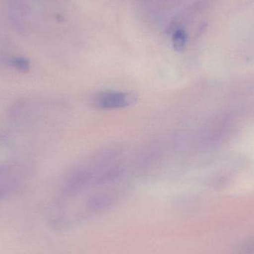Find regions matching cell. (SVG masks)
Instances as JSON below:
<instances>
[{"label": "cell", "instance_id": "cell-2", "mask_svg": "<svg viewBox=\"0 0 254 254\" xmlns=\"http://www.w3.org/2000/svg\"><path fill=\"white\" fill-rule=\"evenodd\" d=\"M137 100V95L133 92H105L98 94L94 98L93 103L98 108L110 110L128 107Z\"/></svg>", "mask_w": 254, "mask_h": 254}, {"label": "cell", "instance_id": "cell-5", "mask_svg": "<svg viewBox=\"0 0 254 254\" xmlns=\"http://www.w3.org/2000/svg\"><path fill=\"white\" fill-rule=\"evenodd\" d=\"M243 253L246 254H254V240H250L247 243L245 244L243 249Z\"/></svg>", "mask_w": 254, "mask_h": 254}, {"label": "cell", "instance_id": "cell-1", "mask_svg": "<svg viewBox=\"0 0 254 254\" xmlns=\"http://www.w3.org/2000/svg\"><path fill=\"white\" fill-rule=\"evenodd\" d=\"M31 172V162L25 158H13L0 163V200L16 193L28 180Z\"/></svg>", "mask_w": 254, "mask_h": 254}, {"label": "cell", "instance_id": "cell-4", "mask_svg": "<svg viewBox=\"0 0 254 254\" xmlns=\"http://www.w3.org/2000/svg\"><path fill=\"white\" fill-rule=\"evenodd\" d=\"M10 64L13 68L19 71H24L29 68V62L28 60L23 58H14L10 61Z\"/></svg>", "mask_w": 254, "mask_h": 254}, {"label": "cell", "instance_id": "cell-3", "mask_svg": "<svg viewBox=\"0 0 254 254\" xmlns=\"http://www.w3.org/2000/svg\"><path fill=\"white\" fill-rule=\"evenodd\" d=\"M172 42L175 50L182 52L187 44V34L184 30L177 29L173 33Z\"/></svg>", "mask_w": 254, "mask_h": 254}]
</instances>
